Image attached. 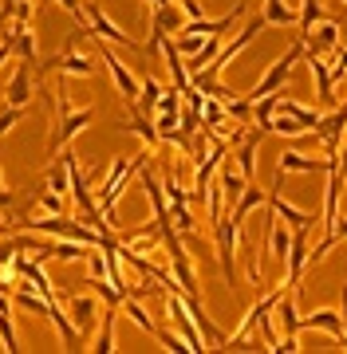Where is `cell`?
<instances>
[{
    "mask_svg": "<svg viewBox=\"0 0 347 354\" xmlns=\"http://www.w3.org/2000/svg\"><path fill=\"white\" fill-rule=\"evenodd\" d=\"M16 225L24 228V232H39V236H52V241H79V244H91V248H99L103 244V236L95 232V228H87L83 221H67V216H20Z\"/></svg>",
    "mask_w": 347,
    "mask_h": 354,
    "instance_id": "6da1fadb",
    "label": "cell"
},
{
    "mask_svg": "<svg viewBox=\"0 0 347 354\" xmlns=\"http://www.w3.org/2000/svg\"><path fill=\"white\" fill-rule=\"evenodd\" d=\"M91 118H95V111H91V106H83V111H71V99H67V75H64V83L55 87V134L48 138V150H55V146H67V142L79 134V130L87 127Z\"/></svg>",
    "mask_w": 347,
    "mask_h": 354,
    "instance_id": "7a4b0ae2",
    "label": "cell"
},
{
    "mask_svg": "<svg viewBox=\"0 0 347 354\" xmlns=\"http://www.w3.org/2000/svg\"><path fill=\"white\" fill-rule=\"evenodd\" d=\"M166 315L174 319V330H178L181 339H186V346H190V354H202V351H209L206 335L197 330V323H193V315H190V307H186V295H181L178 288H170V291H166Z\"/></svg>",
    "mask_w": 347,
    "mask_h": 354,
    "instance_id": "3957f363",
    "label": "cell"
},
{
    "mask_svg": "<svg viewBox=\"0 0 347 354\" xmlns=\"http://www.w3.org/2000/svg\"><path fill=\"white\" fill-rule=\"evenodd\" d=\"M213 236H217V260H221V272H225V283L237 288V248L244 244L241 228L233 225L229 216H221L213 225Z\"/></svg>",
    "mask_w": 347,
    "mask_h": 354,
    "instance_id": "277c9868",
    "label": "cell"
},
{
    "mask_svg": "<svg viewBox=\"0 0 347 354\" xmlns=\"http://www.w3.org/2000/svg\"><path fill=\"white\" fill-rule=\"evenodd\" d=\"M300 55H304V44H292V48L284 51L281 59H276V64L257 79V87L249 91L244 99L253 102V99H260V95H276V91H284V83H288V75H292V64L300 59Z\"/></svg>",
    "mask_w": 347,
    "mask_h": 354,
    "instance_id": "5b68a950",
    "label": "cell"
},
{
    "mask_svg": "<svg viewBox=\"0 0 347 354\" xmlns=\"http://www.w3.org/2000/svg\"><path fill=\"white\" fill-rule=\"evenodd\" d=\"M344 134H347V102H339L335 111H328L316 127V138L323 142V153L328 158H339V146H344Z\"/></svg>",
    "mask_w": 347,
    "mask_h": 354,
    "instance_id": "8992f818",
    "label": "cell"
},
{
    "mask_svg": "<svg viewBox=\"0 0 347 354\" xmlns=\"http://www.w3.org/2000/svg\"><path fill=\"white\" fill-rule=\"evenodd\" d=\"M99 59L107 64V71H111V79H115L118 95H123V99H127L130 106H134V102H139V95H142V79H139V75H130V71H127V64H123V59H118L115 51L107 48V44L99 48Z\"/></svg>",
    "mask_w": 347,
    "mask_h": 354,
    "instance_id": "52a82bcc",
    "label": "cell"
},
{
    "mask_svg": "<svg viewBox=\"0 0 347 354\" xmlns=\"http://www.w3.org/2000/svg\"><path fill=\"white\" fill-rule=\"evenodd\" d=\"M87 24L95 28V36H103V39H111V44H123V48H130V51H142V44L139 39H130L123 28L111 20V16L103 12V4L99 0H87Z\"/></svg>",
    "mask_w": 347,
    "mask_h": 354,
    "instance_id": "ba28073f",
    "label": "cell"
},
{
    "mask_svg": "<svg viewBox=\"0 0 347 354\" xmlns=\"http://www.w3.org/2000/svg\"><path fill=\"white\" fill-rule=\"evenodd\" d=\"M300 44H304V55H328V51H339L344 44H339V20H320V24L312 28L308 36H300Z\"/></svg>",
    "mask_w": 347,
    "mask_h": 354,
    "instance_id": "9c48e42d",
    "label": "cell"
},
{
    "mask_svg": "<svg viewBox=\"0 0 347 354\" xmlns=\"http://www.w3.org/2000/svg\"><path fill=\"white\" fill-rule=\"evenodd\" d=\"M281 189H284V174L276 169V185L269 189V209H272L276 216H281V221H288L292 228H308V225H316V221H320V216L308 213V209H296V205H288Z\"/></svg>",
    "mask_w": 347,
    "mask_h": 354,
    "instance_id": "30bf717a",
    "label": "cell"
},
{
    "mask_svg": "<svg viewBox=\"0 0 347 354\" xmlns=\"http://www.w3.org/2000/svg\"><path fill=\"white\" fill-rule=\"evenodd\" d=\"M44 71H60V75H67V79H91L95 75V64H91L87 55H79L75 48H64L60 51V55H48V59H44Z\"/></svg>",
    "mask_w": 347,
    "mask_h": 354,
    "instance_id": "8fae6325",
    "label": "cell"
},
{
    "mask_svg": "<svg viewBox=\"0 0 347 354\" xmlns=\"http://www.w3.org/2000/svg\"><path fill=\"white\" fill-rule=\"evenodd\" d=\"M308 228H296V232H292V248H288V260H284V264H288V279H284V288H292V291H300V276H304V268H308V252H312Z\"/></svg>",
    "mask_w": 347,
    "mask_h": 354,
    "instance_id": "7c38bea8",
    "label": "cell"
},
{
    "mask_svg": "<svg viewBox=\"0 0 347 354\" xmlns=\"http://www.w3.org/2000/svg\"><path fill=\"white\" fill-rule=\"evenodd\" d=\"M300 330H323V335H332V339L344 342L347 330H344V319L335 307H320V311H312V315H300Z\"/></svg>",
    "mask_w": 347,
    "mask_h": 354,
    "instance_id": "4fadbf2b",
    "label": "cell"
},
{
    "mask_svg": "<svg viewBox=\"0 0 347 354\" xmlns=\"http://www.w3.org/2000/svg\"><path fill=\"white\" fill-rule=\"evenodd\" d=\"M67 315H71V323L79 327V335L87 339L91 330H95V319H99V299H95V295H71V299H67Z\"/></svg>",
    "mask_w": 347,
    "mask_h": 354,
    "instance_id": "5bb4252c",
    "label": "cell"
},
{
    "mask_svg": "<svg viewBox=\"0 0 347 354\" xmlns=\"http://www.w3.org/2000/svg\"><path fill=\"white\" fill-rule=\"evenodd\" d=\"M257 150H260V130H249L237 146H233V162H237V169L244 174V181H253V174H257Z\"/></svg>",
    "mask_w": 347,
    "mask_h": 354,
    "instance_id": "9a60e30c",
    "label": "cell"
},
{
    "mask_svg": "<svg viewBox=\"0 0 347 354\" xmlns=\"http://www.w3.org/2000/svg\"><path fill=\"white\" fill-rule=\"evenodd\" d=\"M32 99V64H16L12 79H8V87H4V106H24Z\"/></svg>",
    "mask_w": 347,
    "mask_h": 354,
    "instance_id": "2e32d148",
    "label": "cell"
},
{
    "mask_svg": "<svg viewBox=\"0 0 347 354\" xmlns=\"http://www.w3.org/2000/svg\"><path fill=\"white\" fill-rule=\"evenodd\" d=\"M308 67H312V79H316V99H320L323 111H335V83H332V71L323 64V55H308Z\"/></svg>",
    "mask_w": 347,
    "mask_h": 354,
    "instance_id": "e0dca14e",
    "label": "cell"
},
{
    "mask_svg": "<svg viewBox=\"0 0 347 354\" xmlns=\"http://www.w3.org/2000/svg\"><path fill=\"white\" fill-rule=\"evenodd\" d=\"M4 39H8V48H12L24 64H39V55H36V32H32L28 24H20V20H16V24H8Z\"/></svg>",
    "mask_w": 347,
    "mask_h": 354,
    "instance_id": "ac0fdd59",
    "label": "cell"
},
{
    "mask_svg": "<svg viewBox=\"0 0 347 354\" xmlns=\"http://www.w3.org/2000/svg\"><path fill=\"white\" fill-rule=\"evenodd\" d=\"M115 130H123V134H139L142 146H146L150 153L162 146V134H158L154 118H146V114H139V111H130V122H123V127H115Z\"/></svg>",
    "mask_w": 347,
    "mask_h": 354,
    "instance_id": "d6986e66",
    "label": "cell"
},
{
    "mask_svg": "<svg viewBox=\"0 0 347 354\" xmlns=\"http://www.w3.org/2000/svg\"><path fill=\"white\" fill-rule=\"evenodd\" d=\"M276 169L281 174H328L332 165H328V158H304V153H296V150H284Z\"/></svg>",
    "mask_w": 347,
    "mask_h": 354,
    "instance_id": "ffe728a7",
    "label": "cell"
},
{
    "mask_svg": "<svg viewBox=\"0 0 347 354\" xmlns=\"http://www.w3.org/2000/svg\"><path fill=\"white\" fill-rule=\"evenodd\" d=\"M217 174H221L217 185H221V193H225V201L237 205V201H241V193H244V185H249V181H244V174L237 169V162H233V158H225V162H221Z\"/></svg>",
    "mask_w": 347,
    "mask_h": 354,
    "instance_id": "44dd1931",
    "label": "cell"
},
{
    "mask_svg": "<svg viewBox=\"0 0 347 354\" xmlns=\"http://www.w3.org/2000/svg\"><path fill=\"white\" fill-rule=\"evenodd\" d=\"M260 20H265L269 28H296V24H300V12H292L284 0H265Z\"/></svg>",
    "mask_w": 347,
    "mask_h": 354,
    "instance_id": "7402d4cb",
    "label": "cell"
},
{
    "mask_svg": "<svg viewBox=\"0 0 347 354\" xmlns=\"http://www.w3.org/2000/svg\"><path fill=\"white\" fill-rule=\"evenodd\" d=\"M281 95H284V91L253 99V130H260V134H269V127H272V114H276V106H281Z\"/></svg>",
    "mask_w": 347,
    "mask_h": 354,
    "instance_id": "603a6c76",
    "label": "cell"
},
{
    "mask_svg": "<svg viewBox=\"0 0 347 354\" xmlns=\"http://www.w3.org/2000/svg\"><path fill=\"white\" fill-rule=\"evenodd\" d=\"M181 28H186V12H181L178 4L170 0L166 8H158V12H154V24H150V32H162V36H170V32H174V36H178Z\"/></svg>",
    "mask_w": 347,
    "mask_h": 354,
    "instance_id": "cb8c5ba5",
    "label": "cell"
},
{
    "mask_svg": "<svg viewBox=\"0 0 347 354\" xmlns=\"http://www.w3.org/2000/svg\"><path fill=\"white\" fill-rule=\"evenodd\" d=\"M276 111L292 114V118L308 130V134H316V127H320V118H323V111H316V106H300V102H292V99H281V106H276Z\"/></svg>",
    "mask_w": 347,
    "mask_h": 354,
    "instance_id": "d4e9b609",
    "label": "cell"
},
{
    "mask_svg": "<svg viewBox=\"0 0 347 354\" xmlns=\"http://www.w3.org/2000/svg\"><path fill=\"white\" fill-rule=\"evenodd\" d=\"M115 319H118V307H107L103 323H99V335H95V342H91V351L95 354H111L115 351Z\"/></svg>",
    "mask_w": 347,
    "mask_h": 354,
    "instance_id": "484cf974",
    "label": "cell"
},
{
    "mask_svg": "<svg viewBox=\"0 0 347 354\" xmlns=\"http://www.w3.org/2000/svg\"><path fill=\"white\" fill-rule=\"evenodd\" d=\"M162 91H166V87H162L154 75H142V111H139V106H130V111L154 118V106H158V99H162Z\"/></svg>",
    "mask_w": 347,
    "mask_h": 354,
    "instance_id": "4316f807",
    "label": "cell"
},
{
    "mask_svg": "<svg viewBox=\"0 0 347 354\" xmlns=\"http://www.w3.org/2000/svg\"><path fill=\"white\" fill-rule=\"evenodd\" d=\"M123 315H130V323H134V327L150 330V335L158 330V323H154L150 315H146V307H142V299H139V295H127V299H123Z\"/></svg>",
    "mask_w": 347,
    "mask_h": 354,
    "instance_id": "83f0119b",
    "label": "cell"
},
{
    "mask_svg": "<svg viewBox=\"0 0 347 354\" xmlns=\"http://www.w3.org/2000/svg\"><path fill=\"white\" fill-rule=\"evenodd\" d=\"M320 20H328V12H323V0H304V8H300V24H296V28H300V36H308Z\"/></svg>",
    "mask_w": 347,
    "mask_h": 354,
    "instance_id": "f1b7e54d",
    "label": "cell"
},
{
    "mask_svg": "<svg viewBox=\"0 0 347 354\" xmlns=\"http://www.w3.org/2000/svg\"><path fill=\"white\" fill-rule=\"evenodd\" d=\"M225 122H229L225 102H221V99H209V95H206V102H202V127L217 130V127H225Z\"/></svg>",
    "mask_w": 347,
    "mask_h": 354,
    "instance_id": "f546056e",
    "label": "cell"
},
{
    "mask_svg": "<svg viewBox=\"0 0 347 354\" xmlns=\"http://www.w3.org/2000/svg\"><path fill=\"white\" fill-rule=\"evenodd\" d=\"M269 134H281V138H308V130L296 122L292 114H272V127Z\"/></svg>",
    "mask_w": 347,
    "mask_h": 354,
    "instance_id": "4dcf8cb0",
    "label": "cell"
},
{
    "mask_svg": "<svg viewBox=\"0 0 347 354\" xmlns=\"http://www.w3.org/2000/svg\"><path fill=\"white\" fill-rule=\"evenodd\" d=\"M225 114H229L237 127H249V130H253V102L244 99V95H237V99L225 102Z\"/></svg>",
    "mask_w": 347,
    "mask_h": 354,
    "instance_id": "1f68e13d",
    "label": "cell"
},
{
    "mask_svg": "<svg viewBox=\"0 0 347 354\" xmlns=\"http://www.w3.org/2000/svg\"><path fill=\"white\" fill-rule=\"evenodd\" d=\"M48 189H55V193H67L71 189V174H67V162L60 158V162L48 169Z\"/></svg>",
    "mask_w": 347,
    "mask_h": 354,
    "instance_id": "d6a6232c",
    "label": "cell"
},
{
    "mask_svg": "<svg viewBox=\"0 0 347 354\" xmlns=\"http://www.w3.org/2000/svg\"><path fill=\"white\" fill-rule=\"evenodd\" d=\"M36 205L44 209V213L64 216V193H55V189H39V193H36Z\"/></svg>",
    "mask_w": 347,
    "mask_h": 354,
    "instance_id": "836d02e7",
    "label": "cell"
},
{
    "mask_svg": "<svg viewBox=\"0 0 347 354\" xmlns=\"http://www.w3.org/2000/svg\"><path fill=\"white\" fill-rule=\"evenodd\" d=\"M181 111V91L178 87H166L162 91V99H158L154 114H178Z\"/></svg>",
    "mask_w": 347,
    "mask_h": 354,
    "instance_id": "e575fe53",
    "label": "cell"
},
{
    "mask_svg": "<svg viewBox=\"0 0 347 354\" xmlns=\"http://www.w3.org/2000/svg\"><path fill=\"white\" fill-rule=\"evenodd\" d=\"M154 339L162 342V351H174V354H190V346H186V339H181L178 330L170 335V330H162V327H158V330H154Z\"/></svg>",
    "mask_w": 347,
    "mask_h": 354,
    "instance_id": "d590c367",
    "label": "cell"
},
{
    "mask_svg": "<svg viewBox=\"0 0 347 354\" xmlns=\"http://www.w3.org/2000/svg\"><path fill=\"white\" fill-rule=\"evenodd\" d=\"M20 118H24V106H4V111H0V138H4Z\"/></svg>",
    "mask_w": 347,
    "mask_h": 354,
    "instance_id": "8d00e7d4",
    "label": "cell"
},
{
    "mask_svg": "<svg viewBox=\"0 0 347 354\" xmlns=\"http://www.w3.org/2000/svg\"><path fill=\"white\" fill-rule=\"evenodd\" d=\"M24 244L20 241H0V272H8V264L16 260V252H20Z\"/></svg>",
    "mask_w": 347,
    "mask_h": 354,
    "instance_id": "74e56055",
    "label": "cell"
},
{
    "mask_svg": "<svg viewBox=\"0 0 347 354\" xmlns=\"http://www.w3.org/2000/svg\"><path fill=\"white\" fill-rule=\"evenodd\" d=\"M178 8L186 12V20H202V16H206L202 12V0H178Z\"/></svg>",
    "mask_w": 347,
    "mask_h": 354,
    "instance_id": "f35d334b",
    "label": "cell"
},
{
    "mask_svg": "<svg viewBox=\"0 0 347 354\" xmlns=\"http://www.w3.org/2000/svg\"><path fill=\"white\" fill-rule=\"evenodd\" d=\"M347 75V48L335 51V67H332V83H339V79Z\"/></svg>",
    "mask_w": 347,
    "mask_h": 354,
    "instance_id": "ab89813d",
    "label": "cell"
},
{
    "mask_svg": "<svg viewBox=\"0 0 347 354\" xmlns=\"http://www.w3.org/2000/svg\"><path fill=\"white\" fill-rule=\"evenodd\" d=\"M16 20H20V24H28V20H32V0H16Z\"/></svg>",
    "mask_w": 347,
    "mask_h": 354,
    "instance_id": "60d3db41",
    "label": "cell"
},
{
    "mask_svg": "<svg viewBox=\"0 0 347 354\" xmlns=\"http://www.w3.org/2000/svg\"><path fill=\"white\" fill-rule=\"evenodd\" d=\"M335 241H347V216H335Z\"/></svg>",
    "mask_w": 347,
    "mask_h": 354,
    "instance_id": "b9f144b4",
    "label": "cell"
},
{
    "mask_svg": "<svg viewBox=\"0 0 347 354\" xmlns=\"http://www.w3.org/2000/svg\"><path fill=\"white\" fill-rule=\"evenodd\" d=\"M12 201H16V193H12V189H0V209H8Z\"/></svg>",
    "mask_w": 347,
    "mask_h": 354,
    "instance_id": "7bdbcfd3",
    "label": "cell"
},
{
    "mask_svg": "<svg viewBox=\"0 0 347 354\" xmlns=\"http://www.w3.org/2000/svg\"><path fill=\"white\" fill-rule=\"evenodd\" d=\"M8 55H12V48H8V39H0V67L8 64Z\"/></svg>",
    "mask_w": 347,
    "mask_h": 354,
    "instance_id": "ee69618b",
    "label": "cell"
},
{
    "mask_svg": "<svg viewBox=\"0 0 347 354\" xmlns=\"http://www.w3.org/2000/svg\"><path fill=\"white\" fill-rule=\"evenodd\" d=\"M335 169H339V174H347V146H339V162H335Z\"/></svg>",
    "mask_w": 347,
    "mask_h": 354,
    "instance_id": "f6af8a7d",
    "label": "cell"
},
{
    "mask_svg": "<svg viewBox=\"0 0 347 354\" xmlns=\"http://www.w3.org/2000/svg\"><path fill=\"white\" fill-rule=\"evenodd\" d=\"M146 4H150V8H154V12H158V8H166L170 0H146Z\"/></svg>",
    "mask_w": 347,
    "mask_h": 354,
    "instance_id": "bcb514c9",
    "label": "cell"
},
{
    "mask_svg": "<svg viewBox=\"0 0 347 354\" xmlns=\"http://www.w3.org/2000/svg\"><path fill=\"white\" fill-rule=\"evenodd\" d=\"M4 221H8V216H4V213H0V232H4Z\"/></svg>",
    "mask_w": 347,
    "mask_h": 354,
    "instance_id": "7dc6e473",
    "label": "cell"
},
{
    "mask_svg": "<svg viewBox=\"0 0 347 354\" xmlns=\"http://www.w3.org/2000/svg\"><path fill=\"white\" fill-rule=\"evenodd\" d=\"M0 189H4V169H0Z\"/></svg>",
    "mask_w": 347,
    "mask_h": 354,
    "instance_id": "c3c4849f",
    "label": "cell"
},
{
    "mask_svg": "<svg viewBox=\"0 0 347 354\" xmlns=\"http://www.w3.org/2000/svg\"><path fill=\"white\" fill-rule=\"evenodd\" d=\"M344 4H347V0H344Z\"/></svg>",
    "mask_w": 347,
    "mask_h": 354,
    "instance_id": "681fc988",
    "label": "cell"
}]
</instances>
